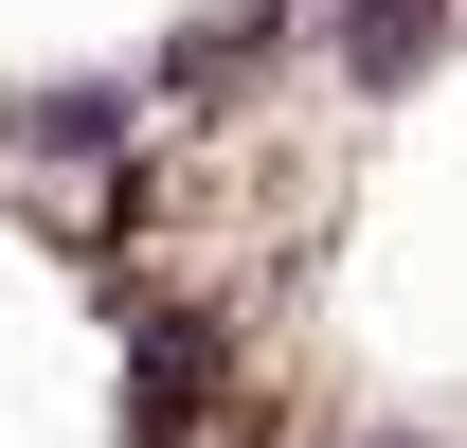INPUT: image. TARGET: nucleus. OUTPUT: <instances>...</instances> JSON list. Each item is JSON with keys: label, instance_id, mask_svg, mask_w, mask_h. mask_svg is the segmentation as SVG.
I'll use <instances>...</instances> for the list:
<instances>
[{"label": "nucleus", "instance_id": "obj_2", "mask_svg": "<svg viewBox=\"0 0 467 448\" xmlns=\"http://www.w3.org/2000/svg\"><path fill=\"white\" fill-rule=\"evenodd\" d=\"M126 108H144L126 72H72V90H36V108H18V144H36V162H126Z\"/></svg>", "mask_w": 467, "mask_h": 448}, {"label": "nucleus", "instance_id": "obj_3", "mask_svg": "<svg viewBox=\"0 0 467 448\" xmlns=\"http://www.w3.org/2000/svg\"><path fill=\"white\" fill-rule=\"evenodd\" d=\"M359 448H413V431H359Z\"/></svg>", "mask_w": 467, "mask_h": 448}, {"label": "nucleus", "instance_id": "obj_1", "mask_svg": "<svg viewBox=\"0 0 467 448\" xmlns=\"http://www.w3.org/2000/svg\"><path fill=\"white\" fill-rule=\"evenodd\" d=\"M431 36H450V0H359V18H324L342 90H413V72H431Z\"/></svg>", "mask_w": 467, "mask_h": 448}]
</instances>
